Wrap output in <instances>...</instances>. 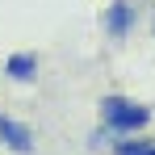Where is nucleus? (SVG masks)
I'll return each mask as SVG.
<instances>
[{
    "label": "nucleus",
    "instance_id": "2",
    "mask_svg": "<svg viewBox=\"0 0 155 155\" xmlns=\"http://www.w3.org/2000/svg\"><path fill=\"white\" fill-rule=\"evenodd\" d=\"M0 143H4L8 151H17V155L34 151V134H29L21 122H13V117H0Z\"/></svg>",
    "mask_w": 155,
    "mask_h": 155
},
{
    "label": "nucleus",
    "instance_id": "3",
    "mask_svg": "<svg viewBox=\"0 0 155 155\" xmlns=\"http://www.w3.org/2000/svg\"><path fill=\"white\" fill-rule=\"evenodd\" d=\"M130 25H134V8H130L126 0H113V4L105 8V34H109V38H126Z\"/></svg>",
    "mask_w": 155,
    "mask_h": 155
},
{
    "label": "nucleus",
    "instance_id": "5",
    "mask_svg": "<svg viewBox=\"0 0 155 155\" xmlns=\"http://www.w3.org/2000/svg\"><path fill=\"white\" fill-rule=\"evenodd\" d=\"M113 155H151V143H134V138H126V143H113Z\"/></svg>",
    "mask_w": 155,
    "mask_h": 155
},
{
    "label": "nucleus",
    "instance_id": "4",
    "mask_svg": "<svg viewBox=\"0 0 155 155\" xmlns=\"http://www.w3.org/2000/svg\"><path fill=\"white\" fill-rule=\"evenodd\" d=\"M4 71L17 80V84H25V80H34V76H38V54H29V51H21V54H8Z\"/></svg>",
    "mask_w": 155,
    "mask_h": 155
},
{
    "label": "nucleus",
    "instance_id": "1",
    "mask_svg": "<svg viewBox=\"0 0 155 155\" xmlns=\"http://www.w3.org/2000/svg\"><path fill=\"white\" fill-rule=\"evenodd\" d=\"M101 117L109 130H117V134H138V130L151 122V109L138 101H126V97H105L101 101Z\"/></svg>",
    "mask_w": 155,
    "mask_h": 155
},
{
    "label": "nucleus",
    "instance_id": "6",
    "mask_svg": "<svg viewBox=\"0 0 155 155\" xmlns=\"http://www.w3.org/2000/svg\"><path fill=\"white\" fill-rule=\"evenodd\" d=\"M151 155H155V147H151Z\"/></svg>",
    "mask_w": 155,
    "mask_h": 155
}]
</instances>
